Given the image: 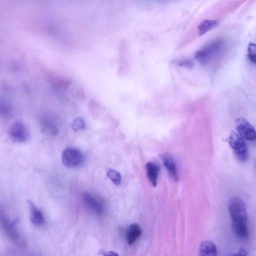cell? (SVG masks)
<instances>
[{"mask_svg": "<svg viewBox=\"0 0 256 256\" xmlns=\"http://www.w3.org/2000/svg\"><path fill=\"white\" fill-rule=\"evenodd\" d=\"M176 64L180 66L186 67L187 68H192L194 66L193 61L190 59L188 58H184L178 60Z\"/></svg>", "mask_w": 256, "mask_h": 256, "instance_id": "ac0fdd59", "label": "cell"}, {"mask_svg": "<svg viewBox=\"0 0 256 256\" xmlns=\"http://www.w3.org/2000/svg\"><path fill=\"white\" fill-rule=\"evenodd\" d=\"M72 127L74 130L78 131L84 128L85 124L82 118H77L74 120Z\"/></svg>", "mask_w": 256, "mask_h": 256, "instance_id": "e0dca14e", "label": "cell"}, {"mask_svg": "<svg viewBox=\"0 0 256 256\" xmlns=\"http://www.w3.org/2000/svg\"><path fill=\"white\" fill-rule=\"evenodd\" d=\"M228 208L234 232L240 238H246L248 216L244 202L238 196H232L228 200Z\"/></svg>", "mask_w": 256, "mask_h": 256, "instance_id": "6da1fadb", "label": "cell"}, {"mask_svg": "<svg viewBox=\"0 0 256 256\" xmlns=\"http://www.w3.org/2000/svg\"><path fill=\"white\" fill-rule=\"evenodd\" d=\"M82 198L84 204L90 211L97 215H101L103 213V204L98 198L86 192L82 194Z\"/></svg>", "mask_w": 256, "mask_h": 256, "instance_id": "ba28073f", "label": "cell"}, {"mask_svg": "<svg viewBox=\"0 0 256 256\" xmlns=\"http://www.w3.org/2000/svg\"><path fill=\"white\" fill-rule=\"evenodd\" d=\"M147 178L151 184L155 187L157 184L160 172L158 165L152 162H148L145 166Z\"/></svg>", "mask_w": 256, "mask_h": 256, "instance_id": "8fae6325", "label": "cell"}, {"mask_svg": "<svg viewBox=\"0 0 256 256\" xmlns=\"http://www.w3.org/2000/svg\"><path fill=\"white\" fill-rule=\"evenodd\" d=\"M225 46L224 40L214 42L196 52L194 58L200 64L205 66L218 56L224 50Z\"/></svg>", "mask_w": 256, "mask_h": 256, "instance_id": "7a4b0ae2", "label": "cell"}, {"mask_svg": "<svg viewBox=\"0 0 256 256\" xmlns=\"http://www.w3.org/2000/svg\"><path fill=\"white\" fill-rule=\"evenodd\" d=\"M200 256H218V251L215 244L211 241L202 242L199 246Z\"/></svg>", "mask_w": 256, "mask_h": 256, "instance_id": "4fadbf2b", "label": "cell"}, {"mask_svg": "<svg viewBox=\"0 0 256 256\" xmlns=\"http://www.w3.org/2000/svg\"><path fill=\"white\" fill-rule=\"evenodd\" d=\"M247 252L244 248H241L237 254H232L230 256H247Z\"/></svg>", "mask_w": 256, "mask_h": 256, "instance_id": "d6986e66", "label": "cell"}, {"mask_svg": "<svg viewBox=\"0 0 256 256\" xmlns=\"http://www.w3.org/2000/svg\"><path fill=\"white\" fill-rule=\"evenodd\" d=\"M30 214V220L31 222L36 226L42 224L44 218L42 212L36 207L34 204L30 200H27Z\"/></svg>", "mask_w": 256, "mask_h": 256, "instance_id": "30bf717a", "label": "cell"}, {"mask_svg": "<svg viewBox=\"0 0 256 256\" xmlns=\"http://www.w3.org/2000/svg\"><path fill=\"white\" fill-rule=\"evenodd\" d=\"M219 24V21L217 20H204L198 24V35L201 36L212 28H216Z\"/></svg>", "mask_w": 256, "mask_h": 256, "instance_id": "5bb4252c", "label": "cell"}, {"mask_svg": "<svg viewBox=\"0 0 256 256\" xmlns=\"http://www.w3.org/2000/svg\"><path fill=\"white\" fill-rule=\"evenodd\" d=\"M8 135L12 142H24L30 138L29 131L24 124L21 121L14 122L8 130Z\"/></svg>", "mask_w": 256, "mask_h": 256, "instance_id": "5b68a950", "label": "cell"}, {"mask_svg": "<svg viewBox=\"0 0 256 256\" xmlns=\"http://www.w3.org/2000/svg\"><path fill=\"white\" fill-rule=\"evenodd\" d=\"M236 128L240 136L248 140L256 138V132L253 126L244 118L238 117L235 120Z\"/></svg>", "mask_w": 256, "mask_h": 256, "instance_id": "52a82bcc", "label": "cell"}, {"mask_svg": "<svg viewBox=\"0 0 256 256\" xmlns=\"http://www.w3.org/2000/svg\"><path fill=\"white\" fill-rule=\"evenodd\" d=\"M230 145L232 148L237 158L244 162L248 158V148L244 140L234 132H232L228 138Z\"/></svg>", "mask_w": 256, "mask_h": 256, "instance_id": "277c9868", "label": "cell"}, {"mask_svg": "<svg viewBox=\"0 0 256 256\" xmlns=\"http://www.w3.org/2000/svg\"><path fill=\"white\" fill-rule=\"evenodd\" d=\"M38 56H39V48H38ZM38 60H40V57L38 56Z\"/></svg>", "mask_w": 256, "mask_h": 256, "instance_id": "44dd1931", "label": "cell"}, {"mask_svg": "<svg viewBox=\"0 0 256 256\" xmlns=\"http://www.w3.org/2000/svg\"><path fill=\"white\" fill-rule=\"evenodd\" d=\"M160 156L170 176L176 182L178 180V176L174 158L170 154L166 153L160 154Z\"/></svg>", "mask_w": 256, "mask_h": 256, "instance_id": "9c48e42d", "label": "cell"}, {"mask_svg": "<svg viewBox=\"0 0 256 256\" xmlns=\"http://www.w3.org/2000/svg\"><path fill=\"white\" fill-rule=\"evenodd\" d=\"M0 225L6 235L18 244H24V240L21 238L16 226L14 221L11 220L4 212L0 206Z\"/></svg>", "mask_w": 256, "mask_h": 256, "instance_id": "3957f363", "label": "cell"}, {"mask_svg": "<svg viewBox=\"0 0 256 256\" xmlns=\"http://www.w3.org/2000/svg\"><path fill=\"white\" fill-rule=\"evenodd\" d=\"M256 44L254 42H250L248 47L247 56L250 62L254 64L256 62Z\"/></svg>", "mask_w": 256, "mask_h": 256, "instance_id": "2e32d148", "label": "cell"}, {"mask_svg": "<svg viewBox=\"0 0 256 256\" xmlns=\"http://www.w3.org/2000/svg\"><path fill=\"white\" fill-rule=\"evenodd\" d=\"M142 230L140 226L138 224H132L128 228L126 238L128 244H132L141 236Z\"/></svg>", "mask_w": 256, "mask_h": 256, "instance_id": "7c38bea8", "label": "cell"}, {"mask_svg": "<svg viewBox=\"0 0 256 256\" xmlns=\"http://www.w3.org/2000/svg\"><path fill=\"white\" fill-rule=\"evenodd\" d=\"M106 176L114 184L118 186L121 182V176L119 172L112 168L106 170Z\"/></svg>", "mask_w": 256, "mask_h": 256, "instance_id": "9a60e30c", "label": "cell"}, {"mask_svg": "<svg viewBox=\"0 0 256 256\" xmlns=\"http://www.w3.org/2000/svg\"><path fill=\"white\" fill-rule=\"evenodd\" d=\"M104 256H118V255L116 252L110 251L106 253Z\"/></svg>", "mask_w": 256, "mask_h": 256, "instance_id": "ffe728a7", "label": "cell"}, {"mask_svg": "<svg viewBox=\"0 0 256 256\" xmlns=\"http://www.w3.org/2000/svg\"><path fill=\"white\" fill-rule=\"evenodd\" d=\"M62 162L63 164L68 168L80 166L83 161L82 152L74 148H66L62 154Z\"/></svg>", "mask_w": 256, "mask_h": 256, "instance_id": "8992f818", "label": "cell"}]
</instances>
